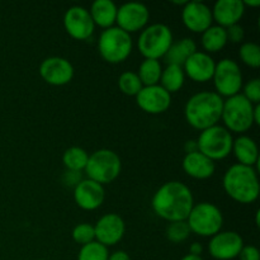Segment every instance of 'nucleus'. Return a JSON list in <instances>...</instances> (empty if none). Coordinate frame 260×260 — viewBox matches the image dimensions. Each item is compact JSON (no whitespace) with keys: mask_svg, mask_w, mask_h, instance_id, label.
Listing matches in <instances>:
<instances>
[{"mask_svg":"<svg viewBox=\"0 0 260 260\" xmlns=\"http://www.w3.org/2000/svg\"><path fill=\"white\" fill-rule=\"evenodd\" d=\"M253 118H254V124L259 126L260 124V106L259 104H255V106H254Z\"/></svg>","mask_w":260,"mask_h":260,"instance_id":"nucleus-41","label":"nucleus"},{"mask_svg":"<svg viewBox=\"0 0 260 260\" xmlns=\"http://www.w3.org/2000/svg\"><path fill=\"white\" fill-rule=\"evenodd\" d=\"M243 95L248 99L250 103L259 104L260 102V79L254 78L246 81L245 85H243Z\"/></svg>","mask_w":260,"mask_h":260,"instance_id":"nucleus-34","label":"nucleus"},{"mask_svg":"<svg viewBox=\"0 0 260 260\" xmlns=\"http://www.w3.org/2000/svg\"><path fill=\"white\" fill-rule=\"evenodd\" d=\"M201 43L207 53H215L222 50L228 43V35H226V28L220 25H211L210 28L202 33Z\"/></svg>","mask_w":260,"mask_h":260,"instance_id":"nucleus-25","label":"nucleus"},{"mask_svg":"<svg viewBox=\"0 0 260 260\" xmlns=\"http://www.w3.org/2000/svg\"><path fill=\"white\" fill-rule=\"evenodd\" d=\"M202 251H203L202 244H200V243H193L192 245L189 246V254H192V255H198V256H201V254H202Z\"/></svg>","mask_w":260,"mask_h":260,"instance_id":"nucleus-40","label":"nucleus"},{"mask_svg":"<svg viewBox=\"0 0 260 260\" xmlns=\"http://www.w3.org/2000/svg\"><path fill=\"white\" fill-rule=\"evenodd\" d=\"M71 236H73V240L81 246L86 245L89 243H93V241H95L94 225H90V223L86 222L79 223V225H76L74 228Z\"/></svg>","mask_w":260,"mask_h":260,"instance_id":"nucleus-33","label":"nucleus"},{"mask_svg":"<svg viewBox=\"0 0 260 260\" xmlns=\"http://www.w3.org/2000/svg\"><path fill=\"white\" fill-rule=\"evenodd\" d=\"M255 104L250 103L243 94H236L223 101L222 119L225 128L230 132L243 134L254 124L253 112Z\"/></svg>","mask_w":260,"mask_h":260,"instance_id":"nucleus-5","label":"nucleus"},{"mask_svg":"<svg viewBox=\"0 0 260 260\" xmlns=\"http://www.w3.org/2000/svg\"><path fill=\"white\" fill-rule=\"evenodd\" d=\"M134 41L131 35L123 29L111 27L101 33L98 40V51L102 58L109 63H121L131 55Z\"/></svg>","mask_w":260,"mask_h":260,"instance_id":"nucleus-6","label":"nucleus"},{"mask_svg":"<svg viewBox=\"0 0 260 260\" xmlns=\"http://www.w3.org/2000/svg\"><path fill=\"white\" fill-rule=\"evenodd\" d=\"M173 42L172 29L164 23H154L141 30L137 47L145 58L159 60L164 57Z\"/></svg>","mask_w":260,"mask_h":260,"instance_id":"nucleus-7","label":"nucleus"},{"mask_svg":"<svg viewBox=\"0 0 260 260\" xmlns=\"http://www.w3.org/2000/svg\"><path fill=\"white\" fill-rule=\"evenodd\" d=\"M80 180H81L80 173H76V172H69V170H66V173L62 177V182L66 183V184L69 183V185H73V187H75Z\"/></svg>","mask_w":260,"mask_h":260,"instance_id":"nucleus-37","label":"nucleus"},{"mask_svg":"<svg viewBox=\"0 0 260 260\" xmlns=\"http://www.w3.org/2000/svg\"><path fill=\"white\" fill-rule=\"evenodd\" d=\"M197 51V43L189 37L180 38L172 43L168 52L165 53L164 58L167 65H178L183 66L185 61Z\"/></svg>","mask_w":260,"mask_h":260,"instance_id":"nucleus-24","label":"nucleus"},{"mask_svg":"<svg viewBox=\"0 0 260 260\" xmlns=\"http://www.w3.org/2000/svg\"><path fill=\"white\" fill-rule=\"evenodd\" d=\"M244 246V240L236 231H220L211 238L208 253L217 260H233L238 258Z\"/></svg>","mask_w":260,"mask_h":260,"instance_id":"nucleus-13","label":"nucleus"},{"mask_svg":"<svg viewBox=\"0 0 260 260\" xmlns=\"http://www.w3.org/2000/svg\"><path fill=\"white\" fill-rule=\"evenodd\" d=\"M63 27L71 38L78 41L90 38L95 29L89 10L80 5H74L66 10L63 14Z\"/></svg>","mask_w":260,"mask_h":260,"instance_id":"nucleus-12","label":"nucleus"},{"mask_svg":"<svg viewBox=\"0 0 260 260\" xmlns=\"http://www.w3.org/2000/svg\"><path fill=\"white\" fill-rule=\"evenodd\" d=\"M184 151L185 154H190V152L198 151L197 141H196V140H188V141L184 144Z\"/></svg>","mask_w":260,"mask_h":260,"instance_id":"nucleus-39","label":"nucleus"},{"mask_svg":"<svg viewBox=\"0 0 260 260\" xmlns=\"http://www.w3.org/2000/svg\"><path fill=\"white\" fill-rule=\"evenodd\" d=\"M118 88L124 95L136 96L144 85L135 71H124L118 78Z\"/></svg>","mask_w":260,"mask_h":260,"instance_id":"nucleus-29","label":"nucleus"},{"mask_svg":"<svg viewBox=\"0 0 260 260\" xmlns=\"http://www.w3.org/2000/svg\"><path fill=\"white\" fill-rule=\"evenodd\" d=\"M74 66L68 58L61 56H51L45 58L40 65V75L47 84L62 86L70 83L74 78Z\"/></svg>","mask_w":260,"mask_h":260,"instance_id":"nucleus-14","label":"nucleus"},{"mask_svg":"<svg viewBox=\"0 0 260 260\" xmlns=\"http://www.w3.org/2000/svg\"><path fill=\"white\" fill-rule=\"evenodd\" d=\"M88 179L94 180L104 187L114 182L121 174L122 161L117 152L109 149H101L89 155L85 167Z\"/></svg>","mask_w":260,"mask_h":260,"instance_id":"nucleus-4","label":"nucleus"},{"mask_svg":"<svg viewBox=\"0 0 260 260\" xmlns=\"http://www.w3.org/2000/svg\"><path fill=\"white\" fill-rule=\"evenodd\" d=\"M108 260H131V258H129V255L127 251L117 250V251H114V253L109 254Z\"/></svg>","mask_w":260,"mask_h":260,"instance_id":"nucleus-38","label":"nucleus"},{"mask_svg":"<svg viewBox=\"0 0 260 260\" xmlns=\"http://www.w3.org/2000/svg\"><path fill=\"white\" fill-rule=\"evenodd\" d=\"M161 73H162V68L159 60L145 58V60L140 63L137 75H139L142 85L151 86V85H156V84H159Z\"/></svg>","mask_w":260,"mask_h":260,"instance_id":"nucleus-28","label":"nucleus"},{"mask_svg":"<svg viewBox=\"0 0 260 260\" xmlns=\"http://www.w3.org/2000/svg\"><path fill=\"white\" fill-rule=\"evenodd\" d=\"M212 18L217 25L223 28L239 24L245 14V5L243 0H217L213 5Z\"/></svg>","mask_w":260,"mask_h":260,"instance_id":"nucleus-20","label":"nucleus"},{"mask_svg":"<svg viewBox=\"0 0 260 260\" xmlns=\"http://www.w3.org/2000/svg\"><path fill=\"white\" fill-rule=\"evenodd\" d=\"M239 57L246 66L258 69L260 66V46L255 42H244L239 48Z\"/></svg>","mask_w":260,"mask_h":260,"instance_id":"nucleus-30","label":"nucleus"},{"mask_svg":"<svg viewBox=\"0 0 260 260\" xmlns=\"http://www.w3.org/2000/svg\"><path fill=\"white\" fill-rule=\"evenodd\" d=\"M238 258L240 260H260L259 249L254 245H244Z\"/></svg>","mask_w":260,"mask_h":260,"instance_id":"nucleus-36","label":"nucleus"},{"mask_svg":"<svg viewBox=\"0 0 260 260\" xmlns=\"http://www.w3.org/2000/svg\"><path fill=\"white\" fill-rule=\"evenodd\" d=\"M89 154L79 146H71L62 155V164L69 172L81 173L86 167Z\"/></svg>","mask_w":260,"mask_h":260,"instance_id":"nucleus-27","label":"nucleus"},{"mask_svg":"<svg viewBox=\"0 0 260 260\" xmlns=\"http://www.w3.org/2000/svg\"><path fill=\"white\" fill-rule=\"evenodd\" d=\"M150 19V10L144 3L128 2L117 9V27L128 35L142 30Z\"/></svg>","mask_w":260,"mask_h":260,"instance_id":"nucleus-11","label":"nucleus"},{"mask_svg":"<svg viewBox=\"0 0 260 260\" xmlns=\"http://www.w3.org/2000/svg\"><path fill=\"white\" fill-rule=\"evenodd\" d=\"M197 141L198 151L211 159L212 161L222 160L230 155L233 150V135L230 131L220 124L201 131Z\"/></svg>","mask_w":260,"mask_h":260,"instance_id":"nucleus-9","label":"nucleus"},{"mask_svg":"<svg viewBox=\"0 0 260 260\" xmlns=\"http://www.w3.org/2000/svg\"><path fill=\"white\" fill-rule=\"evenodd\" d=\"M106 198L104 187L91 179H81L74 187V201L84 211H94L101 207Z\"/></svg>","mask_w":260,"mask_h":260,"instance_id":"nucleus-18","label":"nucleus"},{"mask_svg":"<svg viewBox=\"0 0 260 260\" xmlns=\"http://www.w3.org/2000/svg\"><path fill=\"white\" fill-rule=\"evenodd\" d=\"M244 5L246 7H251V8H255V7H259L260 5V0H244Z\"/></svg>","mask_w":260,"mask_h":260,"instance_id":"nucleus-42","label":"nucleus"},{"mask_svg":"<svg viewBox=\"0 0 260 260\" xmlns=\"http://www.w3.org/2000/svg\"><path fill=\"white\" fill-rule=\"evenodd\" d=\"M184 81L185 74L182 66L167 65V68L162 69L161 76H160V85L169 94L179 91L184 85Z\"/></svg>","mask_w":260,"mask_h":260,"instance_id":"nucleus-26","label":"nucleus"},{"mask_svg":"<svg viewBox=\"0 0 260 260\" xmlns=\"http://www.w3.org/2000/svg\"><path fill=\"white\" fill-rule=\"evenodd\" d=\"M189 226L187 221H174L169 222V225L165 229V236L168 240L173 244H180L187 240L190 235Z\"/></svg>","mask_w":260,"mask_h":260,"instance_id":"nucleus-32","label":"nucleus"},{"mask_svg":"<svg viewBox=\"0 0 260 260\" xmlns=\"http://www.w3.org/2000/svg\"><path fill=\"white\" fill-rule=\"evenodd\" d=\"M212 80L216 93L228 98L240 94L244 85L240 66L233 58H222L216 62Z\"/></svg>","mask_w":260,"mask_h":260,"instance_id":"nucleus-10","label":"nucleus"},{"mask_svg":"<svg viewBox=\"0 0 260 260\" xmlns=\"http://www.w3.org/2000/svg\"><path fill=\"white\" fill-rule=\"evenodd\" d=\"M226 35H228V42L240 43L245 37V30H244L243 25L234 24L226 28Z\"/></svg>","mask_w":260,"mask_h":260,"instance_id":"nucleus-35","label":"nucleus"},{"mask_svg":"<svg viewBox=\"0 0 260 260\" xmlns=\"http://www.w3.org/2000/svg\"><path fill=\"white\" fill-rule=\"evenodd\" d=\"M184 74L197 83H206L212 79L216 62L210 53L205 51H196L182 66Z\"/></svg>","mask_w":260,"mask_h":260,"instance_id":"nucleus-19","label":"nucleus"},{"mask_svg":"<svg viewBox=\"0 0 260 260\" xmlns=\"http://www.w3.org/2000/svg\"><path fill=\"white\" fill-rule=\"evenodd\" d=\"M190 233L202 238H212L223 226V215L220 208L210 202L193 206L187 220Z\"/></svg>","mask_w":260,"mask_h":260,"instance_id":"nucleus-8","label":"nucleus"},{"mask_svg":"<svg viewBox=\"0 0 260 260\" xmlns=\"http://www.w3.org/2000/svg\"><path fill=\"white\" fill-rule=\"evenodd\" d=\"M182 20L193 33H203L212 25V10L203 2H187L183 5Z\"/></svg>","mask_w":260,"mask_h":260,"instance_id":"nucleus-17","label":"nucleus"},{"mask_svg":"<svg viewBox=\"0 0 260 260\" xmlns=\"http://www.w3.org/2000/svg\"><path fill=\"white\" fill-rule=\"evenodd\" d=\"M180 260H203L202 256H198V255H192V254H187V255L183 256Z\"/></svg>","mask_w":260,"mask_h":260,"instance_id":"nucleus-43","label":"nucleus"},{"mask_svg":"<svg viewBox=\"0 0 260 260\" xmlns=\"http://www.w3.org/2000/svg\"><path fill=\"white\" fill-rule=\"evenodd\" d=\"M38 260H47V259H38Z\"/></svg>","mask_w":260,"mask_h":260,"instance_id":"nucleus-45","label":"nucleus"},{"mask_svg":"<svg viewBox=\"0 0 260 260\" xmlns=\"http://www.w3.org/2000/svg\"><path fill=\"white\" fill-rule=\"evenodd\" d=\"M222 107L223 98L216 91H198L185 103V121L193 128L203 131L218 124L222 114Z\"/></svg>","mask_w":260,"mask_h":260,"instance_id":"nucleus-3","label":"nucleus"},{"mask_svg":"<svg viewBox=\"0 0 260 260\" xmlns=\"http://www.w3.org/2000/svg\"><path fill=\"white\" fill-rule=\"evenodd\" d=\"M231 152H234L239 164L255 167L259 161L258 145H256L255 140L246 135H241L238 139L234 140Z\"/></svg>","mask_w":260,"mask_h":260,"instance_id":"nucleus-22","label":"nucleus"},{"mask_svg":"<svg viewBox=\"0 0 260 260\" xmlns=\"http://www.w3.org/2000/svg\"><path fill=\"white\" fill-rule=\"evenodd\" d=\"M183 170L185 174L194 179H208L215 174L216 165L215 161L208 159L202 152L196 151L190 154H185L182 162Z\"/></svg>","mask_w":260,"mask_h":260,"instance_id":"nucleus-21","label":"nucleus"},{"mask_svg":"<svg viewBox=\"0 0 260 260\" xmlns=\"http://www.w3.org/2000/svg\"><path fill=\"white\" fill-rule=\"evenodd\" d=\"M194 206V197L187 184L178 180L164 183L151 200L152 211L157 217L174 222L185 221Z\"/></svg>","mask_w":260,"mask_h":260,"instance_id":"nucleus-1","label":"nucleus"},{"mask_svg":"<svg viewBox=\"0 0 260 260\" xmlns=\"http://www.w3.org/2000/svg\"><path fill=\"white\" fill-rule=\"evenodd\" d=\"M108 248L98 241L83 245L79 250L78 260H108Z\"/></svg>","mask_w":260,"mask_h":260,"instance_id":"nucleus-31","label":"nucleus"},{"mask_svg":"<svg viewBox=\"0 0 260 260\" xmlns=\"http://www.w3.org/2000/svg\"><path fill=\"white\" fill-rule=\"evenodd\" d=\"M222 187L226 194L241 205H251L260 193L258 172L254 167L234 164L223 174Z\"/></svg>","mask_w":260,"mask_h":260,"instance_id":"nucleus-2","label":"nucleus"},{"mask_svg":"<svg viewBox=\"0 0 260 260\" xmlns=\"http://www.w3.org/2000/svg\"><path fill=\"white\" fill-rule=\"evenodd\" d=\"M117 9L118 7L113 0H95L91 4L89 13H90L94 24L107 29V28L113 27L116 23Z\"/></svg>","mask_w":260,"mask_h":260,"instance_id":"nucleus-23","label":"nucleus"},{"mask_svg":"<svg viewBox=\"0 0 260 260\" xmlns=\"http://www.w3.org/2000/svg\"><path fill=\"white\" fill-rule=\"evenodd\" d=\"M95 241L104 246H113L123 239L126 233V223L117 213H107L102 216L94 225Z\"/></svg>","mask_w":260,"mask_h":260,"instance_id":"nucleus-15","label":"nucleus"},{"mask_svg":"<svg viewBox=\"0 0 260 260\" xmlns=\"http://www.w3.org/2000/svg\"><path fill=\"white\" fill-rule=\"evenodd\" d=\"M259 213H260V211L258 210V211H256V217H255V222H256V226H259Z\"/></svg>","mask_w":260,"mask_h":260,"instance_id":"nucleus-44","label":"nucleus"},{"mask_svg":"<svg viewBox=\"0 0 260 260\" xmlns=\"http://www.w3.org/2000/svg\"><path fill=\"white\" fill-rule=\"evenodd\" d=\"M136 103L149 114L164 113L172 104V94L168 93L160 84L144 86L136 95Z\"/></svg>","mask_w":260,"mask_h":260,"instance_id":"nucleus-16","label":"nucleus"}]
</instances>
